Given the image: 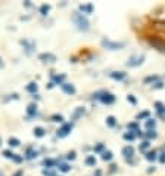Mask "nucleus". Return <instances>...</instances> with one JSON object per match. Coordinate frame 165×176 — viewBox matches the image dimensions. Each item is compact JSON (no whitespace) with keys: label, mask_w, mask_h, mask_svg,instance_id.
<instances>
[{"label":"nucleus","mask_w":165,"mask_h":176,"mask_svg":"<svg viewBox=\"0 0 165 176\" xmlns=\"http://www.w3.org/2000/svg\"><path fill=\"white\" fill-rule=\"evenodd\" d=\"M72 19H74V22L77 24V27L80 28V30H88V21L81 15V13H74V16H72Z\"/></svg>","instance_id":"1"},{"label":"nucleus","mask_w":165,"mask_h":176,"mask_svg":"<svg viewBox=\"0 0 165 176\" xmlns=\"http://www.w3.org/2000/svg\"><path fill=\"white\" fill-rule=\"evenodd\" d=\"M102 45H103L106 49H112V50H115V49L123 48V46H124V43H113V41H109V40H103Z\"/></svg>","instance_id":"2"},{"label":"nucleus","mask_w":165,"mask_h":176,"mask_svg":"<svg viewBox=\"0 0 165 176\" xmlns=\"http://www.w3.org/2000/svg\"><path fill=\"white\" fill-rule=\"evenodd\" d=\"M100 101L102 102H105V104H112L113 101H115V96L112 95V93H102V96H100Z\"/></svg>","instance_id":"3"},{"label":"nucleus","mask_w":165,"mask_h":176,"mask_svg":"<svg viewBox=\"0 0 165 176\" xmlns=\"http://www.w3.org/2000/svg\"><path fill=\"white\" fill-rule=\"evenodd\" d=\"M140 62H143V56H134V58H131L130 61H128V67H136V65H139Z\"/></svg>","instance_id":"4"},{"label":"nucleus","mask_w":165,"mask_h":176,"mask_svg":"<svg viewBox=\"0 0 165 176\" xmlns=\"http://www.w3.org/2000/svg\"><path fill=\"white\" fill-rule=\"evenodd\" d=\"M71 129H72V126H71V124H65V126L58 132V136H61V138H62V136H66V135L69 133V130H71Z\"/></svg>","instance_id":"5"},{"label":"nucleus","mask_w":165,"mask_h":176,"mask_svg":"<svg viewBox=\"0 0 165 176\" xmlns=\"http://www.w3.org/2000/svg\"><path fill=\"white\" fill-rule=\"evenodd\" d=\"M62 89H63L66 93H69V95L75 93V87H74L72 84H66V83H62Z\"/></svg>","instance_id":"6"},{"label":"nucleus","mask_w":165,"mask_h":176,"mask_svg":"<svg viewBox=\"0 0 165 176\" xmlns=\"http://www.w3.org/2000/svg\"><path fill=\"white\" fill-rule=\"evenodd\" d=\"M123 154L125 157H131L133 154H134V149H133V147H125L124 149H123Z\"/></svg>","instance_id":"7"},{"label":"nucleus","mask_w":165,"mask_h":176,"mask_svg":"<svg viewBox=\"0 0 165 176\" xmlns=\"http://www.w3.org/2000/svg\"><path fill=\"white\" fill-rule=\"evenodd\" d=\"M27 111H28V114H30V116L36 114V113H37V105H36V104H30V105H28V109H27Z\"/></svg>","instance_id":"8"},{"label":"nucleus","mask_w":165,"mask_h":176,"mask_svg":"<svg viewBox=\"0 0 165 176\" xmlns=\"http://www.w3.org/2000/svg\"><path fill=\"white\" fill-rule=\"evenodd\" d=\"M40 59H47L49 62H53V61H55V56L50 55V53H43V55H40Z\"/></svg>","instance_id":"9"},{"label":"nucleus","mask_w":165,"mask_h":176,"mask_svg":"<svg viewBox=\"0 0 165 176\" xmlns=\"http://www.w3.org/2000/svg\"><path fill=\"white\" fill-rule=\"evenodd\" d=\"M34 135L38 136V138L44 136V129H41V127H36V129H34Z\"/></svg>","instance_id":"10"},{"label":"nucleus","mask_w":165,"mask_h":176,"mask_svg":"<svg viewBox=\"0 0 165 176\" xmlns=\"http://www.w3.org/2000/svg\"><path fill=\"white\" fill-rule=\"evenodd\" d=\"M80 9H81L83 12H87V13H90V12L93 11V6H91V5H81V6H80Z\"/></svg>","instance_id":"11"},{"label":"nucleus","mask_w":165,"mask_h":176,"mask_svg":"<svg viewBox=\"0 0 165 176\" xmlns=\"http://www.w3.org/2000/svg\"><path fill=\"white\" fill-rule=\"evenodd\" d=\"M27 90H28V92H31V93L37 92V84H36V83H30V84L27 86Z\"/></svg>","instance_id":"12"},{"label":"nucleus","mask_w":165,"mask_h":176,"mask_svg":"<svg viewBox=\"0 0 165 176\" xmlns=\"http://www.w3.org/2000/svg\"><path fill=\"white\" fill-rule=\"evenodd\" d=\"M50 11V6L49 5H43L41 8H40V12H41V15H47V12Z\"/></svg>","instance_id":"13"},{"label":"nucleus","mask_w":165,"mask_h":176,"mask_svg":"<svg viewBox=\"0 0 165 176\" xmlns=\"http://www.w3.org/2000/svg\"><path fill=\"white\" fill-rule=\"evenodd\" d=\"M145 126H146V129H155V126H156V121H155V120H148Z\"/></svg>","instance_id":"14"},{"label":"nucleus","mask_w":165,"mask_h":176,"mask_svg":"<svg viewBox=\"0 0 165 176\" xmlns=\"http://www.w3.org/2000/svg\"><path fill=\"white\" fill-rule=\"evenodd\" d=\"M102 158H103V160H108V161H109V160L112 158V152H111V151H105V152L102 154Z\"/></svg>","instance_id":"15"},{"label":"nucleus","mask_w":165,"mask_h":176,"mask_svg":"<svg viewBox=\"0 0 165 176\" xmlns=\"http://www.w3.org/2000/svg\"><path fill=\"white\" fill-rule=\"evenodd\" d=\"M86 163H87L88 166H94V164H96V158H94L93 156H90V157H87Z\"/></svg>","instance_id":"16"},{"label":"nucleus","mask_w":165,"mask_h":176,"mask_svg":"<svg viewBox=\"0 0 165 176\" xmlns=\"http://www.w3.org/2000/svg\"><path fill=\"white\" fill-rule=\"evenodd\" d=\"M146 158H148L149 161L155 160V158H156V152H155V151H150V152H148V156H146Z\"/></svg>","instance_id":"17"},{"label":"nucleus","mask_w":165,"mask_h":176,"mask_svg":"<svg viewBox=\"0 0 165 176\" xmlns=\"http://www.w3.org/2000/svg\"><path fill=\"white\" fill-rule=\"evenodd\" d=\"M9 145H10V147H18V145H19V141H18L16 138H10V139H9Z\"/></svg>","instance_id":"18"},{"label":"nucleus","mask_w":165,"mask_h":176,"mask_svg":"<svg viewBox=\"0 0 165 176\" xmlns=\"http://www.w3.org/2000/svg\"><path fill=\"white\" fill-rule=\"evenodd\" d=\"M111 76H112L113 79H118V80H123V79L125 77V74H124V73H120V74H116V73H112Z\"/></svg>","instance_id":"19"},{"label":"nucleus","mask_w":165,"mask_h":176,"mask_svg":"<svg viewBox=\"0 0 165 176\" xmlns=\"http://www.w3.org/2000/svg\"><path fill=\"white\" fill-rule=\"evenodd\" d=\"M106 121H108V124H109V126H115V117L109 116V117L106 119Z\"/></svg>","instance_id":"20"},{"label":"nucleus","mask_w":165,"mask_h":176,"mask_svg":"<svg viewBox=\"0 0 165 176\" xmlns=\"http://www.w3.org/2000/svg\"><path fill=\"white\" fill-rule=\"evenodd\" d=\"M148 148H149V142H143L140 145V151H146Z\"/></svg>","instance_id":"21"},{"label":"nucleus","mask_w":165,"mask_h":176,"mask_svg":"<svg viewBox=\"0 0 165 176\" xmlns=\"http://www.w3.org/2000/svg\"><path fill=\"white\" fill-rule=\"evenodd\" d=\"M3 154H5V156H6L8 158H13V157H15V154H13V152H10V151H5Z\"/></svg>","instance_id":"22"},{"label":"nucleus","mask_w":165,"mask_h":176,"mask_svg":"<svg viewBox=\"0 0 165 176\" xmlns=\"http://www.w3.org/2000/svg\"><path fill=\"white\" fill-rule=\"evenodd\" d=\"M124 138H125L127 141H133V139H134V135H133V133H125Z\"/></svg>","instance_id":"23"},{"label":"nucleus","mask_w":165,"mask_h":176,"mask_svg":"<svg viewBox=\"0 0 165 176\" xmlns=\"http://www.w3.org/2000/svg\"><path fill=\"white\" fill-rule=\"evenodd\" d=\"M63 79H65V76H56V77H55V81L62 83V81H63Z\"/></svg>","instance_id":"24"},{"label":"nucleus","mask_w":165,"mask_h":176,"mask_svg":"<svg viewBox=\"0 0 165 176\" xmlns=\"http://www.w3.org/2000/svg\"><path fill=\"white\" fill-rule=\"evenodd\" d=\"M61 170H62V172H68V170H69V166H68V164H62V166H61Z\"/></svg>","instance_id":"25"},{"label":"nucleus","mask_w":165,"mask_h":176,"mask_svg":"<svg viewBox=\"0 0 165 176\" xmlns=\"http://www.w3.org/2000/svg\"><path fill=\"white\" fill-rule=\"evenodd\" d=\"M68 158H69V160H74V158H75V152H74V151L69 152V154H68Z\"/></svg>","instance_id":"26"},{"label":"nucleus","mask_w":165,"mask_h":176,"mask_svg":"<svg viewBox=\"0 0 165 176\" xmlns=\"http://www.w3.org/2000/svg\"><path fill=\"white\" fill-rule=\"evenodd\" d=\"M53 121H62V116H53Z\"/></svg>","instance_id":"27"},{"label":"nucleus","mask_w":165,"mask_h":176,"mask_svg":"<svg viewBox=\"0 0 165 176\" xmlns=\"http://www.w3.org/2000/svg\"><path fill=\"white\" fill-rule=\"evenodd\" d=\"M148 138H156V133H155L153 130H150L149 133H148Z\"/></svg>","instance_id":"28"},{"label":"nucleus","mask_w":165,"mask_h":176,"mask_svg":"<svg viewBox=\"0 0 165 176\" xmlns=\"http://www.w3.org/2000/svg\"><path fill=\"white\" fill-rule=\"evenodd\" d=\"M44 164H46V166H53V164H55V161H52V160H46V161H44Z\"/></svg>","instance_id":"29"},{"label":"nucleus","mask_w":165,"mask_h":176,"mask_svg":"<svg viewBox=\"0 0 165 176\" xmlns=\"http://www.w3.org/2000/svg\"><path fill=\"white\" fill-rule=\"evenodd\" d=\"M148 116H149V113H148V111H145V113H141V114H139L137 117H139V119H141V117H148Z\"/></svg>","instance_id":"30"},{"label":"nucleus","mask_w":165,"mask_h":176,"mask_svg":"<svg viewBox=\"0 0 165 176\" xmlns=\"http://www.w3.org/2000/svg\"><path fill=\"white\" fill-rule=\"evenodd\" d=\"M159 161H161V163H165V154H162V156L159 157Z\"/></svg>","instance_id":"31"},{"label":"nucleus","mask_w":165,"mask_h":176,"mask_svg":"<svg viewBox=\"0 0 165 176\" xmlns=\"http://www.w3.org/2000/svg\"><path fill=\"white\" fill-rule=\"evenodd\" d=\"M128 102H131V104H136V99H134L133 96H128Z\"/></svg>","instance_id":"32"},{"label":"nucleus","mask_w":165,"mask_h":176,"mask_svg":"<svg viewBox=\"0 0 165 176\" xmlns=\"http://www.w3.org/2000/svg\"><path fill=\"white\" fill-rule=\"evenodd\" d=\"M102 148H103V145L100 144V145H97L96 148H94V149H96V151H102Z\"/></svg>","instance_id":"33"}]
</instances>
